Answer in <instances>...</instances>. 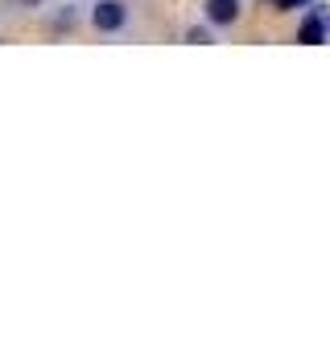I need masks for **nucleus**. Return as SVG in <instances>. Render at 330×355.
Listing matches in <instances>:
<instances>
[{"label": "nucleus", "mask_w": 330, "mask_h": 355, "mask_svg": "<svg viewBox=\"0 0 330 355\" xmlns=\"http://www.w3.org/2000/svg\"><path fill=\"white\" fill-rule=\"evenodd\" d=\"M330 37V4H314L306 12V21L297 25V42L302 46H322Z\"/></svg>", "instance_id": "f03ea898"}, {"label": "nucleus", "mask_w": 330, "mask_h": 355, "mask_svg": "<svg viewBox=\"0 0 330 355\" xmlns=\"http://www.w3.org/2000/svg\"><path fill=\"white\" fill-rule=\"evenodd\" d=\"M17 4H21V8H42L46 0H17Z\"/></svg>", "instance_id": "423d86ee"}, {"label": "nucleus", "mask_w": 330, "mask_h": 355, "mask_svg": "<svg viewBox=\"0 0 330 355\" xmlns=\"http://www.w3.org/2000/svg\"><path fill=\"white\" fill-rule=\"evenodd\" d=\"M87 25L99 33V37H116L132 25V8L128 0H91L87 8Z\"/></svg>", "instance_id": "f257e3e1"}, {"label": "nucleus", "mask_w": 330, "mask_h": 355, "mask_svg": "<svg viewBox=\"0 0 330 355\" xmlns=\"http://www.w3.org/2000/svg\"><path fill=\"white\" fill-rule=\"evenodd\" d=\"M215 25L211 21H198V25H186V33H182V42L186 46H215Z\"/></svg>", "instance_id": "20e7f679"}, {"label": "nucleus", "mask_w": 330, "mask_h": 355, "mask_svg": "<svg viewBox=\"0 0 330 355\" xmlns=\"http://www.w3.org/2000/svg\"><path fill=\"white\" fill-rule=\"evenodd\" d=\"M277 12H293V8H310V0H272Z\"/></svg>", "instance_id": "39448f33"}, {"label": "nucleus", "mask_w": 330, "mask_h": 355, "mask_svg": "<svg viewBox=\"0 0 330 355\" xmlns=\"http://www.w3.org/2000/svg\"><path fill=\"white\" fill-rule=\"evenodd\" d=\"M244 17V0H202V21H211L215 29H232Z\"/></svg>", "instance_id": "7ed1b4c3"}]
</instances>
